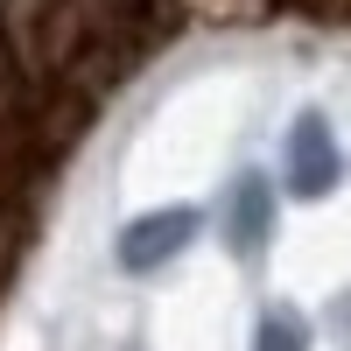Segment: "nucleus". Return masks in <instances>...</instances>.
I'll return each mask as SVG.
<instances>
[{
    "instance_id": "1",
    "label": "nucleus",
    "mask_w": 351,
    "mask_h": 351,
    "mask_svg": "<svg viewBox=\"0 0 351 351\" xmlns=\"http://www.w3.org/2000/svg\"><path fill=\"white\" fill-rule=\"evenodd\" d=\"M344 176V155H337V134L324 112H302L295 134H288V190L295 197H330Z\"/></svg>"
},
{
    "instance_id": "2",
    "label": "nucleus",
    "mask_w": 351,
    "mask_h": 351,
    "mask_svg": "<svg viewBox=\"0 0 351 351\" xmlns=\"http://www.w3.org/2000/svg\"><path fill=\"white\" fill-rule=\"evenodd\" d=\"M197 211L190 204H169V211H148V218H134L127 232H120V267H134V274H148V267H162V260H176L190 239H197Z\"/></svg>"
},
{
    "instance_id": "3",
    "label": "nucleus",
    "mask_w": 351,
    "mask_h": 351,
    "mask_svg": "<svg viewBox=\"0 0 351 351\" xmlns=\"http://www.w3.org/2000/svg\"><path fill=\"white\" fill-rule=\"evenodd\" d=\"M267 225H274V190H267V176H239V190H232V246L253 253L260 239H267Z\"/></svg>"
},
{
    "instance_id": "4",
    "label": "nucleus",
    "mask_w": 351,
    "mask_h": 351,
    "mask_svg": "<svg viewBox=\"0 0 351 351\" xmlns=\"http://www.w3.org/2000/svg\"><path fill=\"white\" fill-rule=\"evenodd\" d=\"M253 351H309V324L288 316V309H267L260 330H253Z\"/></svg>"
},
{
    "instance_id": "5",
    "label": "nucleus",
    "mask_w": 351,
    "mask_h": 351,
    "mask_svg": "<svg viewBox=\"0 0 351 351\" xmlns=\"http://www.w3.org/2000/svg\"><path fill=\"white\" fill-rule=\"evenodd\" d=\"M344 337H351V302H344Z\"/></svg>"
}]
</instances>
